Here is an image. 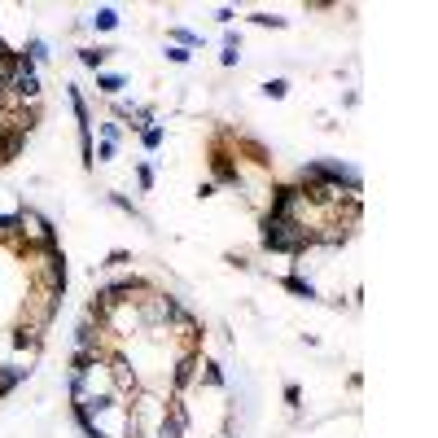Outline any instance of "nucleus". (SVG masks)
<instances>
[{"label":"nucleus","instance_id":"obj_1","mask_svg":"<svg viewBox=\"0 0 438 438\" xmlns=\"http://www.w3.org/2000/svg\"><path fill=\"white\" fill-rule=\"evenodd\" d=\"M298 189H337V193L346 189V198H355L360 193V171L337 158H316L298 167Z\"/></svg>","mask_w":438,"mask_h":438},{"label":"nucleus","instance_id":"obj_22","mask_svg":"<svg viewBox=\"0 0 438 438\" xmlns=\"http://www.w3.org/2000/svg\"><path fill=\"white\" fill-rule=\"evenodd\" d=\"M119 132H123V127H119V123H101V140H110V145H119Z\"/></svg>","mask_w":438,"mask_h":438},{"label":"nucleus","instance_id":"obj_25","mask_svg":"<svg viewBox=\"0 0 438 438\" xmlns=\"http://www.w3.org/2000/svg\"><path fill=\"white\" fill-rule=\"evenodd\" d=\"M298 399H302V390H298L294 381H289V386H285V403H289V408H298Z\"/></svg>","mask_w":438,"mask_h":438},{"label":"nucleus","instance_id":"obj_13","mask_svg":"<svg viewBox=\"0 0 438 438\" xmlns=\"http://www.w3.org/2000/svg\"><path fill=\"white\" fill-rule=\"evenodd\" d=\"M285 289H289V294H298V298H316V285L307 277H298V272H289V277H285Z\"/></svg>","mask_w":438,"mask_h":438},{"label":"nucleus","instance_id":"obj_3","mask_svg":"<svg viewBox=\"0 0 438 438\" xmlns=\"http://www.w3.org/2000/svg\"><path fill=\"white\" fill-rule=\"evenodd\" d=\"M210 184H224V189H241L246 184V175H241V167H237V154H228L219 140H210Z\"/></svg>","mask_w":438,"mask_h":438},{"label":"nucleus","instance_id":"obj_26","mask_svg":"<svg viewBox=\"0 0 438 438\" xmlns=\"http://www.w3.org/2000/svg\"><path fill=\"white\" fill-rule=\"evenodd\" d=\"M127 258H132V254H127V250H115V254H110V258H105V268H119V263H127Z\"/></svg>","mask_w":438,"mask_h":438},{"label":"nucleus","instance_id":"obj_4","mask_svg":"<svg viewBox=\"0 0 438 438\" xmlns=\"http://www.w3.org/2000/svg\"><path fill=\"white\" fill-rule=\"evenodd\" d=\"M9 96H18V101H40V75H36V61L22 57V53H18V61H13Z\"/></svg>","mask_w":438,"mask_h":438},{"label":"nucleus","instance_id":"obj_17","mask_svg":"<svg viewBox=\"0 0 438 438\" xmlns=\"http://www.w3.org/2000/svg\"><path fill=\"white\" fill-rule=\"evenodd\" d=\"M140 145H145V149H158V145H162V127H145V132H140Z\"/></svg>","mask_w":438,"mask_h":438},{"label":"nucleus","instance_id":"obj_19","mask_svg":"<svg viewBox=\"0 0 438 438\" xmlns=\"http://www.w3.org/2000/svg\"><path fill=\"white\" fill-rule=\"evenodd\" d=\"M136 184L140 189H154V167H149V162H140V167H136Z\"/></svg>","mask_w":438,"mask_h":438},{"label":"nucleus","instance_id":"obj_14","mask_svg":"<svg viewBox=\"0 0 438 438\" xmlns=\"http://www.w3.org/2000/svg\"><path fill=\"white\" fill-rule=\"evenodd\" d=\"M110 53H115V48H79V61H84L88 71H101Z\"/></svg>","mask_w":438,"mask_h":438},{"label":"nucleus","instance_id":"obj_21","mask_svg":"<svg viewBox=\"0 0 438 438\" xmlns=\"http://www.w3.org/2000/svg\"><path fill=\"white\" fill-rule=\"evenodd\" d=\"M110 202H115L119 210H127V215H132V219H140V210H136L132 202H127V198H123V193H110Z\"/></svg>","mask_w":438,"mask_h":438},{"label":"nucleus","instance_id":"obj_18","mask_svg":"<svg viewBox=\"0 0 438 438\" xmlns=\"http://www.w3.org/2000/svg\"><path fill=\"white\" fill-rule=\"evenodd\" d=\"M22 57H31V61H44V57H48V48H44V40H31V44L22 48Z\"/></svg>","mask_w":438,"mask_h":438},{"label":"nucleus","instance_id":"obj_15","mask_svg":"<svg viewBox=\"0 0 438 438\" xmlns=\"http://www.w3.org/2000/svg\"><path fill=\"white\" fill-rule=\"evenodd\" d=\"M171 40H175V48H198L202 44V36H193L184 27H171Z\"/></svg>","mask_w":438,"mask_h":438},{"label":"nucleus","instance_id":"obj_7","mask_svg":"<svg viewBox=\"0 0 438 438\" xmlns=\"http://www.w3.org/2000/svg\"><path fill=\"white\" fill-rule=\"evenodd\" d=\"M27 140H31L27 132H13V127H5V132H0V167H9V162L27 149Z\"/></svg>","mask_w":438,"mask_h":438},{"label":"nucleus","instance_id":"obj_12","mask_svg":"<svg viewBox=\"0 0 438 438\" xmlns=\"http://www.w3.org/2000/svg\"><path fill=\"white\" fill-rule=\"evenodd\" d=\"M96 88H101L105 96H119L127 88V79L123 75H110V71H96Z\"/></svg>","mask_w":438,"mask_h":438},{"label":"nucleus","instance_id":"obj_5","mask_svg":"<svg viewBox=\"0 0 438 438\" xmlns=\"http://www.w3.org/2000/svg\"><path fill=\"white\" fill-rule=\"evenodd\" d=\"M298 210H302V189L298 184H277L272 189V206H268L272 219H298Z\"/></svg>","mask_w":438,"mask_h":438},{"label":"nucleus","instance_id":"obj_16","mask_svg":"<svg viewBox=\"0 0 438 438\" xmlns=\"http://www.w3.org/2000/svg\"><path fill=\"white\" fill-rule=\"evenodd\" d=\"M285 92H289V84H285V79H268V84H263V96H272V101H281Z\"/></svg>","mask_w":438,"mask_h":438},{"label":"nucleus","instance_id":"obj_11","mask_svg":"<svg viewBox=\"0 0 438 438\" xmlns=\"http://www.w3.org/2000/svg\"><path fill=\"white\" fill-rule=\"evenodd\" d=\"M88 22H92L96 31H115V27H119V9H115V5H101Z\"/></svg>","mask_w":438,"mask_h":438},{"label":"nucleus","instance_id":"obj_9","mask_svg":"<svg viewBox=\"0 0 438 438\" xmlns=\"http://www.w3.org/2000/svg\"><path fill=\"white\" fill-rule=\"evenodd\" d=\"M184 430H189V412L167 408V416H162V425H158V438H184Z\"/></svg>","mask_w":438,"mask_h":438},{"label":"nucleus","instance_id":"obj_6","mask_svg":"<svg viewBox=\"0 0 438 438\" xmlns=\"http://www.w3.org/2000/svg\"><path fill=\"white\" fill-rule=\"evenodd\" d=\"M198 368H202V351H198V346H184V351H180V360H175V372H171V390L180 395L184 386L198 377Z\"/></svg>","mask_w":438,"mask_h":438},{"label":"nucleus","instance_id":"obj_20","mask_svg":"<svg viewBox=\"0 0 438 438\" xmlns=\"http://www.w3.org/2000/svg\"><path fill=\"white\" fill-rule=\"evenodd\" d=\"M250 22H254V27H277V31L285 27V18H277V13H254Z\"/></svg>","mask_w":438,"mask_h":438},{"label":"nucleus","instance_id":"obj_2","mask_svg":"<svg viewBox=\"0 0 438 438\" xmlns=\"http://www.w3.org/2000/svg\"><path fill=\"white\" fill-rule=\"evenodd\" d=\"M258 241H263V250H272V254H302V250L316 246L312 228H307L302 219H272V215H263Z\"/></svg>","mask_w":438,"mask_h":438},{"label":"nucleus","instance_id":"obj_10","mask_svg":"<svg viewBox=\"0 0 438 438\" xmlns=\"http://www.w3.org/2000/svg\"><path fill=\"white\" fill-rule=\"evenodd\" d=\"M31 377V368H22V364H0V399H5L18 381H27Z\"/></svg>","mask_w":438,"mask_h":438},{"label":"nucleus","instance_id":"obj_24","mask_svg":"<svg viewBox=\"0 0 438 438\" xmlns=\"http://www.w3.org/2000/svg\"><path fill=\"white\" fill-rule=\"evenodd\" d=\"M219 61H224V66H237V61H241V48H224Z\"/></svg>","mask_w":438,"mask_h":438},{"label":"nucleus","instance_id":"obj_8","mask_svg":"<svg viewBox=\"0 0 438 438\" xmlns=\"http://www.w3.org/2000/svg\"><path fill=\"white\" fill-rule=\"evenodd\" d=\"M22 237H27V219H22V210H13V215H0V241H5V246H18Z\"/></svg>","mask_w":438,"mask_h":438},{"label":"nucleus","instance_id":"obj_23","mask_svg":"<svg viewBox=\"0 0 438 438\" xmlns=\"http://www.w3.org/2000/svg\"><path fill=\"white\" fill-rule=\"evenodd\" d=\"M167 57L175 61V66H184V61H189V48H175V44H171V48H167Z\"/></svg>","mask_w":438,"mask_h":438}]
</instances>
